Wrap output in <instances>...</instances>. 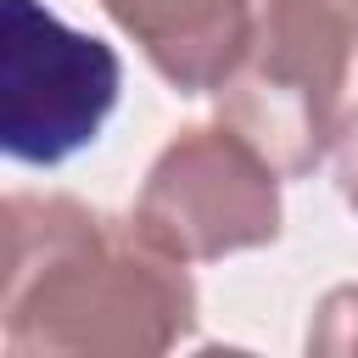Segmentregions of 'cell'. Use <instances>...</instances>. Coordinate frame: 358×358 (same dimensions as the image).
I'll list each match as a JSON object with an SVG mask.
<instances>
[{
  "label": "cell",
  "mask_w": 358,
  "mask_h": 358,
  "mask_svg": "<svg viewBox=\"0 0 358 358\" xmlns=\"http://www.w3.org/2000/svg\"><path fill=\"white\" fill-rule=\"evenodd\" d=\"M6 151L62 162L95 140L117 95V56L34 0H6Z\"/></svg>",
  "instance_id": "1"
},
{
  "label": "cell",
  "mask_w": 358,
  "mask_h": 358,
  "mask_svg": "<svg viewBox=\"0 0 358 358\" xmlns=\"http://www.w3.org/2000/svg\"><path fill=\"white\" fill-rule=\"evenodd\" d=\"M123 28H134L151 62L179 84L224 78L246 45L241 0H106Z\"/></svg>",
  "instance_id": "2"
}]
</instances>
